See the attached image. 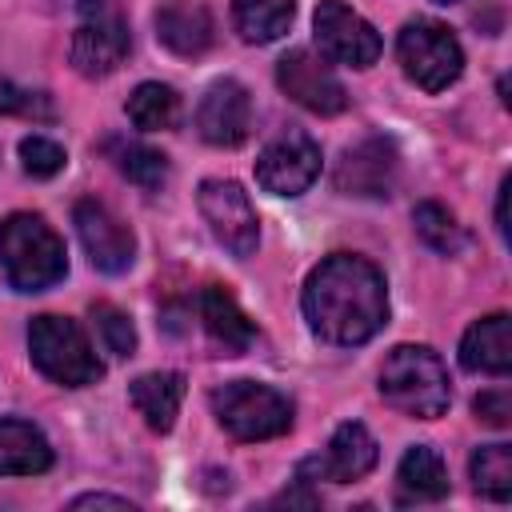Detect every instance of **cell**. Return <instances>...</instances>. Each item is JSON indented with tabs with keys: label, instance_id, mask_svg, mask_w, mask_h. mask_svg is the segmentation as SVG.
<instances>
[{
	"label": "cell",
	"instance_id": "32",
	"mask_svg": "<svg viewBox=\"0 0 512 512\" xmlns=\"http://www.w3.org/2000/svg\"><path fill=\"white\" fill-rule=\"evenodd\" d=\"M508 188H512V180L504 176L500 180V196H496V228H500V236H508Z\"/></svg>",
	"mask_w": 512,
	"mask_h": 512
},
{
	"label": "cell",
	"instance_id": "7",
	"mask_svg": "<svg viewBox=\"0 0 512 512\" xmlns=\"http://www.w3.org/2000/svg\"><path fill=\"white\" fill-rule=\"evenodd\" d=\"M80 28L72 32V68L88 80L112 76L128 52H132V32L128 20L120 16V8L112 0H80Z\"/></svg>",
	"mask_w": 512,
	"mask_h": 512
},
{
	"label": "cell",
	"instance_id": "2",
	"mask_svg": "<svg viewBox=\"0 0 512 512\" xmlns=\"http://www.w3.org/2000/svg\"><path fill=\"white\" fill-rule=\"evenodd\" d=\"M0 268L16 292H44L68 276V252L44 216L12 212L0 220Z\"/></svg>",
	"mask_w": 512,
	"mask_h": 512
},
{
	"label": "cell",
	"instance_id": "20",
	"mask_svg": "<svg viewBox=\"0 0 512 512\" xmlns=\"http://www.w3.org/2000/svg\"><path fill=\"white\" fill-rule=\"evenodd\" d=\"M52 468L48 436L28 420H0V476H36Z\"/></svg>",
	"mask_w": 512,
	"mask_h": 512
},
{
	"label": "cell",
	"instance_id": "21",
	"mask_svg": "<svg viewBox=\"0 0 512 512\" xmlns=\"http://www.w3.org/2000/svg\"><path fill=\"white\" fill-rule=\"evenodd\" d=\"M128 396L152 432H168L176 424V412L184 400V376L180 372H144L132 380Z\"/></svg>",
	"mask_w": 512,
	"mask_h": 512
},
{
	"label": "cell",
	"instance_id": "9",
	"mask_svg": "<svg viewBox=\"0 0 512 512\" xmlns=\"http://www.w3.org/2000/svg\"><path fill=\"white\" fill-rule=\"evenodd\" d=\"M316 176H320V144L300 128L280 132L256 156V184L272 196H300L312 188Z\"/></svg>",
	"mask_w": 512,
	"mask_h": 512
},
{
	"label": "cell",
	"instance_id": "5",
	"mask_svg": "<svg viewBox=\"0 0 512 512\" xmlns=\"http://www.w3.org/2000/svg\"><path fill=\"white\" fill-rule=\"evenodd\" d=\"M220 428L236 440H272L292 428V400L256 380H228L212 392Z\"/></svg>",
	"mask_w": 512,
	"mask_h": 512
},
{
	"label": "cell",
	"instance_id": "11",
	"mask_svg": "<svg viewBox=\"0 0 512 512\" xmlns=\"http://www.w3.org/2000/svg\"><path fill=\"white\" fill-rule=\"evenodd\" d=\"M72 224H76V236L92 260L96 272L104 276H120L132 268L136 260V236L132 228L100 200H76L72 208Z\"/></svg>",
	"mask_w": 512,
	"mask_h": 512
},
{
	"label": "cell",
	"instance_id": "22",
	"mask_svg": "<svg viewBox=\"0 0 512 512\" xmlns=\"http://www.w3.org/2000/svg\"><path fill=\"white\" fill-rule=\"evenodd\" d=\"M296 0H232V24L248 44H272L288 32Z\"/></svg>",
	"mask_w": 512,
	"mask_h": 512
},
{
	"label": "cell",
	"instance_id": "13",
	"mask_svg": "<svg viewBox=\"0 0 512 512\" xmlns=\"http://www.w3.org/2000/svg\"><path fill=\"white\" fill-rule=\"evenodd\" d=\"M400 156L388 136H364L344 156L336 160V188L344 196H364V200H384L396 188Z\"/></svg>",
	"mask_w": 512,
	"mask_h": 512
},
{
	"label": "cell",
	"instance_id": "4",
	"mask_svg": "<svg viewBox=\"0 0 512 512\" xmlns=\"http://www.w3.org/2000/svg\"><path fill=\"white\" fill-rule=\"evenodd\" d=\"M28 356L48 380H56L64 388H84V384H96L104 376V364L96 360V352H92L88 336L80 332V324L68 320V316H56V312L32 316V324H28Z\"/></svg>",
	"mask_w": 512,
	"mask_h": 512
},
{
	"label": "cell",
	"instance_id": "12",
	"mask_svg": "<svg viewBox=\"0 0 512 512\" xmlns=\"http://www.w3.org/2000/svg\"><path fill=\"white\" fill-rule=\"evenodd\" d=\"M276 84L292 104H300L316 116H336L348 108V92H344L340 76L324 64V56H316L308 48H292L288 56H280Z\"/></svg>",
	"mask_w": 512,
	"mask_h": 512
},
{
	"label": "cell",
	"instance_id": "33",
	"mask_svg": "<svg viewBox=\"0 0 512 512\" xmlns=\"http://www.w3.org/2000/svg\"><path fill=\"white\" fill-rule=\"evenodd\" d=\"M436 4H456V0H436Z\"/></svg>",
	"mask_w": 512,
	"mask_h": 512
},
{
	"label": "cell",
	"instance_id": "14",
	"mask_svg": "<svg viewBox=\"0 0 512 512\" xmlns=\"http://www.w3.org/2000/svg\"><path fill=\"white\" fill-rule=\"evenodd\" d=\"M376 460H380V448H376L372 432H368L360 420H344V424L332 432L324 456H312V460H304V464L296 468V480H304V484H312V480L348 484V480L368 476V472L376 468Z\"/></svg>",
	"mask_w": 512,
	"mask_h": 512
},
{
	"label": "cell",
	"instance_id": "6",
	"mask_svg": "<svg viewBox=\"0 0 512 512\" xmlns=\"http://www.w3.org/2000/svg\"><path fill=\"white\" fill-rule=\"evenodd\" d=\"M396 56L404 64V76L424 92H444L464 72V48L452 36L448 24L416 16L396 36Z\"/></svg>",
	"mask_w": 512,
	"mask_h": 512
},
{
	"label": "cell",
	"instance_id": "31",
	"mask_svg": "<svg viewBox=\"0 0 512 512\" xmlns=\"http://www.w3.org/2000/svg\"><path fill=\"white\" fill-rule=\"evenodd\" d=\"M72 508H124V512H132L136 504H132V500H124V496H108V492H88V496H76V500H72Z\"/></svg>",
	"mask_w": 512,
	"mask_h": 512
},
{
	"label": "cell",
	"instance_id": "1",
	"mask_svg": "<svg viewBox=\"0 0 512 512\" xmlns=\"http://www.w3.org/2000/svg\"><path fill=\"white\" fill-rule=\"evenodd\" d=\"M304 320L308 328L336 344L356 348L368 344L388 324V288L372 260L352 252H332L304 280Z\"/></svg>",
	"mask_w": 512,
	"mask_h": 512
},
{
	"label": "cell",
	"instance_id": "16",
	"mask_svg": "<svg viewBox=\"0 0 512 512\" xmlns=\"http://www.w3.org/2000/svg\"><path fill=\"white\" fill-rule=\"evenodd\" d=\"M196 312H200V324H204V332L212 336V344L224 348V356H240V352H248V344L256 340L252 320L244 316V308L236 304V296H232L228 288H220V284L200 288Z\"/></svg>",
	"mask_w": 512,
	"mask_h": 512
},
{
	"label": "cell",
	"instance_id": "25",
	"mask_svg": "<svg viewBox=\"0 0 512 512\" xmlns=\"http://www.w3.org/2000/svg\"><path fill=\"white\" fill-rule=\"evenodd\" d=\"M468 476L472 488L496 504H504L512 496V448L508 444H480L468 460Z\"/></svg>",
	"mask_w": 512,
	"mask_h": 512
},
{
	"label": "cell",
	"instance_id": "27",
	"mask_svg": "<svg viewBox=\"0 0 512 512\" xmlns=\"http://www.w3.org/2000/svg\"><path fill=\"white\" fill-rule=\"evenodd\" d=\"M92 324H96V332H100L104 348H108L116 360H124V356H132V352H136V328H132L128 312H120L116 304H108V300L92 304Z\"/></svg>",
	"mask_w": 512,
	"mask_h": 512
},
{
	"label": "cell",
	"instance_id": "28",
	"mask_svg": "<svg viewBox=\"0 0 512 512\" xmlns=\"http://www.w3.org/2000/svg\"><path fill=\"white\" fill-rule=\"evenodd\" d=\"M0 116H24V120H52L56 108L44 92H32V88H20L12 80L0 76Z\"/></svg>",
	"mask_w": 512,
	"mask_h": 512
},
{
	"label": "cell",
	"instance_id": "23",
	"mask_svg": "<svg viewBox=\"0 0 512 512\" xmlns=\"http://www.w3.org/2000/svg\"><path fill=\"white\" fill-rule=\"evenodd\" d=\"M124 108H128V120L144 132H164V128L180 124V96H176V88H168L160 80L136 84Z\"/></svg>",
	"mask_w": 512,
	"mask_h": 512
},
{
	"label": "cell",
	"instance_id": "24",
	"mask_svg": "<svg viewBox=\"0 0 512 512\" xmlns=\"http://www.w3.org/2000/svg\"><path fill=\"white\" fill-rule=\"evenodd\" d=\"M104 152L112 156L120 176H128L132 184H140L148 192L168 180V156L148 148V144H140V140H104Z\"/></svg>",
	"mask_w": 512,
	"mask_h": 512
},
{
	"label": "cell",
	"instance_id": "15",
	"mask_svg": "<svg viewBox=\"0 0 512 512\" xmlns=\"http://www.w3.org/2000/svg\"><path fill=\"white\" fill-rule=\"evenodd\" d=\"M196 132L212 148H236L252 132V96L240 80H216L196 104Z\"/></svg>",
	"mask_w": 512,
	"mask_h": 512
},
{
	"label": "cell",
	"instance_id": "30",
	"mask_svg": "<svg viewBox=\"0 0 512 512\" xmlns=\"http://www.w3.org/2000/svg\"><path fill=\"white\" fill-rule=\"evenodd\" d=\"M472 412H476V420H484L488 428H508V420H512V396H508L504 388H488V392H480V396L472 400Z\"/></svg>",
	"mask_w": 512,
	"mask_h": 512
},
{
	"label": "cell",
	"instance_id": "3",
	"mask_svg": "<svg viewBox=\"0 0 512 512\" xmlns=\"http://www.w3.org/2000/svg\"><path fill=\"white\" fill-rule=\"evenodd\" d=\"M380 396L412 420H436L452 404L448 368L424 344H396L380 364Z\"/></svg>",
	"mask_w": 512,
	"mask_h": 512
},
{
	"label": "cell",
	"instance_id": "17",
	"mask_svg": "<svg viewBox=\"0 0 512 512\" xmlns=\"http://www.w3.org/2000/svg\"><path fill=\"white\" fill-rule=\"evenodd\" d=\"M156 40L176 56H200L212 44V12L200 0H164L156 8Z\"/></svg>",
	"mask_w": 512,
	"mask_h": 512
},
{
	"label": "cell",
	"instance_id": "10",
	"mask_svg": "<svg viewBox=\"0 0 512 512\" xmlns=\"http://www.w3.org/2000/svg\"><path fill=\"white\" fill-rule=\"evenodd\" d=\"M312 28H316V44L328 60L336 64H348V68H372L380 60V32L356 12L348 8L344 0H320L316 16H312Z\"/></svg>",
	"mask_w": 512,
	"mask_h": 512
},
{
	"label": "cell",
	"instance_id": "8",
	"mask_svg": "<svg viewBox=\"0 0 512 512\" xmlns=\"http://www.w3.org/2000/svg\"><path fill=\"white\" fill-rule=\"evenodd\" d=\"M196 204H200V216L212 228V236L236 260H248L256 252V244H260V220H256V208H252L248 192L236 180H220V176L200 180Z\"/></svg>",
	"mask_w": 512,
	"mask_h": 512
},
{
	"label": "cell",
	"instance_id": "29",
	"mask_svg": "<svg viewBox=\"0 0 512 512\" xmlns=\"http://www.w3.org/2000/svg\"><path fill=\"white\" fill-rule=\"evenodd\" d=\"M20 160H24V172H28V176H40V180L56 176V172L68 164L64 148H60L56 140H48V136H24V140H20Z\"/></svg>",
	"mask_w": 512,
	"mask_h": 512
},
{
	"label": "cell",
	"instance_id": "19",
	"mask_svg": "<svg viewBox=\"0 0 512 512\" xmlns=\"http://www.w3.org/2000/svg\"><path fill=\"white\" fill-rule=\"evenodd\" d=\"M396 496H400V504H428V500H444L448 496V468H444V460H440L436 448L412 444L400 456Z\"/></svg>",
	"mask_w": 512,
	"mask_h": 512
},
{
	"label": "cell",
	"instance_id": "18",
	"mask_svg": "<svg viewBox=\"0 0 512 512\" xmlns=\"http://www.w3.org/2000/svg\"><path fill=\"white\" fill-rule=\"evenodd\" d=\"M460 364L468 372H488V376H504L512 368V324L504 312H492L464 332Z\"/></svg>",
	"mask_w": 512,
	"mask_h": 512
},
{
	"label": "cell",
	"instance_id": "26",
	"mask_svg": "<svg viewBox=\"0 0 512 512\" xmlns=\"http://www.w3.org/2000/svg\"><path fill=\"white\" fill-rule=\"evenodd\" d=\"M412 224H416V236H420L432 252H440V256H456V252L468 244V236H464V228L456 224V216H452L444 204H436V200L416 204Z\"/></svg>",
	"mask_w": 512,
	"mask_h": 512
}]
</instances>
